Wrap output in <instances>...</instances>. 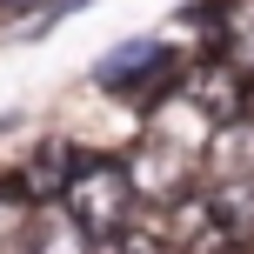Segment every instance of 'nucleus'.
I'll list each match as a JSON object with an SVG mask.
<instances>
[{
	"label": "nucleus",
	"mask_w": 254,
	"mask_h": 254,
	"mask_svg": "<svg viewBox=\"0 0 254 254\" xmlns=\"http://www.w3.org/2000/svg\"><path fill=\"white\" fill-rule=\"evenodd\" d=\"M20 241H27V254H94L101 248L94 234H80L74 221H61V228H27Z\"/></svg>",
	"instance_id": "obj_7"
},
{
	"label": "nucleus",
	"mask_w": 254,
	"mask_h": 254,
	"mask_svg": "<svg viewBox=\"0 0 254 254\" xmlns=\"http://www.w3.org/2000/svg\"><path fill=\"white\" fill-rule=\"evenodd\" d=\"M40 7H54V0H0V13H40Z\"/></svg>",
	"instance_id": "obj_9"
},
{
	"label": "nucleus",
	"mask_w": 254,
	"mask_h": 254,
	"mask_svg": "<svg viewBox=\"0 0 254 254\" xmlns=\"http://www.w3.org/2000/svg\"><path fill=\"white\" fill-rule=\"evenodd\" d=\"M161 241H167V254H248L254 228L228 207L221 188L201 181V188H174V201L161 214Z\"/></svg>",
	"instance_id": "obj_2"
},
{
	"label": "nucleus",
	"mask_w": 254,
	"mask_h": 254,
	"mask_svg": "<svg viewBox=\"0 0 254 254\" xmlns=\"http://www.w3.org/2000/svg\"><path fill=\"white\" fill-rule=\"evenodd\" d=\"M74 167H80V147H74V140H40V147L27 154V167H13V181H20V194L40 207V201H61V194H67Z\"/></svg>",
	"instance_id": "obj_5"
},
{
	"label": "nucleus",
	"mask_w": 254,
	"mask_h": 254,
	"mask_svg": "<svg viewBox=\"0 0 254 254\" xmlns=\"http://www.w3.org/2000/svg\"><path fill=\"white\" fill-rule=\"evenodd\" d=\"M134 201H140L134 161H121V154H80L74 181H67V194H61V214L74 221L80 234L107 241V234L134 228Z\"/></svg>",
	"instance_id": "obj_1"
},
{
	"label": "nucleus",
	"mask_w": 254,
	"mask_h": 254,
	"mask_svg": "<svg viewBox=\"0 0 254 254\" xmlns=\"http://www.w3.org/2000/svg\"><path fill=\"white\" fill-rule=\"evenodd\" d=\"M181 101L194 107V114H201L207 127H234V121H248V101H254V80L241 74V67H228L214 54V61H201V67H188V74H181Z\"/></svg>",
	"instance_id": "obj_4"
},
{
	"label": "nucleus",
	"mask_w": 254,
	"mask_h": 254,
	"mask_svg": "<svg viewBox=\"0 0 254 254\" xmlns=\"http://www.w3.org/2000/svg\"><path fill=\"white\" fill-rule=\"evenodd\" d=\"M94 254H167L161 234H147V228H121V234H107Z\"/></svg>",
	"instance_id": "obj_8"
},
{
	"label": "nucleus",
	"mask_w": 254,
	"mask_h": 254,
	"mask_svg": "<svg viewBox=\"0 0 254 254\" xmlns=\"http://www.w3.org/2000/svg\"><path fill=\"white\" fill-rule=\"evenodd\" d=\"M214 54L228 67H241V74L254 80V0H228V13H221V40Z\"/></svg>",
	"instance_id": "obj_6"
},
{
	"label": "nucleus",
	"mask_w": 254,
	"mask_h": 254,
	"mask_svg": "<svg viewBox=\"0 0 254 254\" xmlns=\"http://www.w3.org/2000/svg\"><path fill=\"white\" fill-rule=\"evenodd\" d=\"M181 54L167 47V40H121L114 54H101V67H94V87H107V94H127V101H154V94H167V87H181Z\"/></svg>",
	"instance_id": "obj_3"
}]
</instances>
